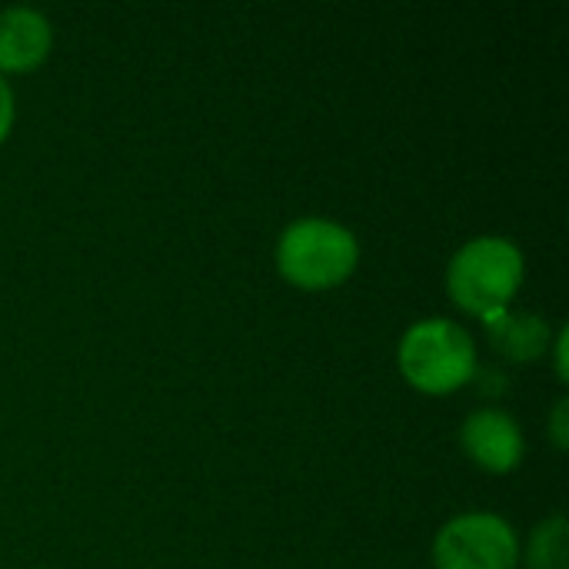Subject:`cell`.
<instances>
[{"instance_id":"6da1fadb","label":"cell","mask_w":569,"mask_h":569,"mask_svg":"<svg viewBox=\"0 0 569 569\" xmlns=\"http://www.w3.org/2000/svg\"><path fill=\"white\" fill-rule=\"evenodd\" d=\"M527 277V257L517 240L503 233H480L463 240L447 263L450 300L483 323L513 307Z\"/></svg>"},{"instance_id":"7a4b0ae2","label":"cell","mask_w":569,"mask_h":569,"mask_svg":"<svg viewBox=\"0 0 569 569\" xmlns=\"http://www.w3.org/2000/svg\"><path fill=\"white\" fill-rule=\"evenodd\" d=\"M273 260L283 280L300 290H330L343 283L360 263L357 233L330 217H297L290 220L273 247Z\"/></svg>"},{"instance_id":"3957f363","label":"cell","mask_w":569,"mask_h":569,"mask_svg":"<svg viewBox=\"0 0 569 569\" xmlns=\"http://www.w3.org/2000/svg\"><path fill=\"white\" fill-rule=\"evenodd\" d=\"M397 363L410 387L443 397L477 377V340L450 317H423L403 330Z\"/></svg>"},{"instance_id":"277c9868","label":"cell","mask_w":569,"mask_h":569,"mask_svg":"<svg viewBox=\"0 0 569 569\" xmlns=\"http://www.w3.org/2000/svg\"><path fill=\"white\" fill-rule=\"evenodd\" d=\"M433 569H517L520 537L513 523L490 510L450 517L430 547Z\"/></svg>"},{"instance_id":"5b68a950","label":"cell","mask_w":569,"mask_h":569,"mask_svg":"<svg viewBox=\"0 0 569 569\" xmlns=\"http://www.w3.org/2000/svg\"><path fill=\"white\" fill-rule=\"evenodd\" d=\"M463 453L487 473H510L527 457V437L520 420L503 407H477L460 423Z\"/></svg>"},{"instance_id":"8992f818","label":"cell","mask_w":569,"mask_h":569,"mask_svg":"<svg viewBox=\"0 0 569 569\" xmlns=\"http://www.w3.org/2000/svg\"><path fill=\"white\" fill-rule=\"evenodd\" d=\"M53 47V27L43 10L30 3H10L0 10V73H27L47 60Z\"/></svg>"},{"instance_id":"52a82bcc","label":"cell","mask_w":569,"mask_h":569,"mask_svg":"<svg viewBox=\"0 0 569 569\" xmlns=\"http://www.w3.org/2000/svg\"><path fill=\"white\" fill-rule=\"evenodd\" d=\"M483 327H487L493 350L513 363H530V360L543 357L553 343L547 317L523 310V307H507L503 313H497Z\"/></svg>"},{"instance_id":"ba28073f","label":"cell","mask_w":569,"mask_h":569,"mask_svg":"<svg viewBox=\"0 0 569 569\" xmlns=\"http://www.w3.org/2000/svg\"><path fill=\"white\" fill-rule=\"evenodd\" d=\"M520 560L527 569H567L569 560V523L563 513L543 517L520 543Z\"/></svg>"},{"instance_id":"9c48e42d","label":"cell","mask_w":569,"mask_h":569,"mask_svg":"<svg viewBox=\"0 0 569 569\" xmlns=\"http://www.w3.org/2000/svg\"><path fill=\"white\" fill-rule=\"evenodd\" d=\"M550 440L560 453L569 447V397H557L550 410Z\"/></svg>"},{"instance_id":"30bf717a","label":"cell","mask_w":569,"mask_h":569,"mask_svg":"<svg viewBox=\"0 0 569 569\" xmlns=\"http://www.w3.org/2000/svg\"><path fill=\"white\" fill-rule=\"evenodd\" d=\"M13 117H17V97H13L10 80L0 73V143L7 140V133L13 127Z\"/></svg>"},{"instance_id":"8fae6325","label":"cell","mask_w":569,"mask_h":569,"mask_svg":"<svg viewBox=\"0 0 569 569\" xmlns=\"http://www.w3.org/2000/svg\"><path fill=\"white\" fill-rule=\"evenodd\" d=\"M567 343H569V330L567 327H560V330H557V337H553V343H550V347H553V357H557V377H560V380H567L569 373H567Z\"/></svg>"}]
</instances>
